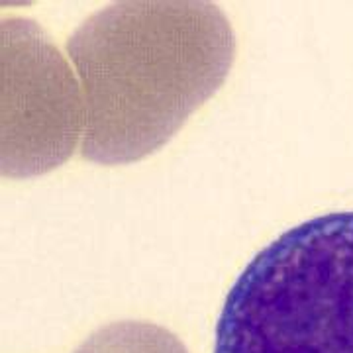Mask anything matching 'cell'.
<instances>
[{"label":"cell","instance_id":"1","mask_svg":"<svg viewBox=\"0 0 353 353\" xmlns=\"http://www.w3.org/2000/svg\"><path fill=\"white\" fill-rule=\"evenodd\" d=\"M214 353H353V210L301 222L245 265Z\"/></svg>","mask_w":353,"mask_h":353}]
</instances>
